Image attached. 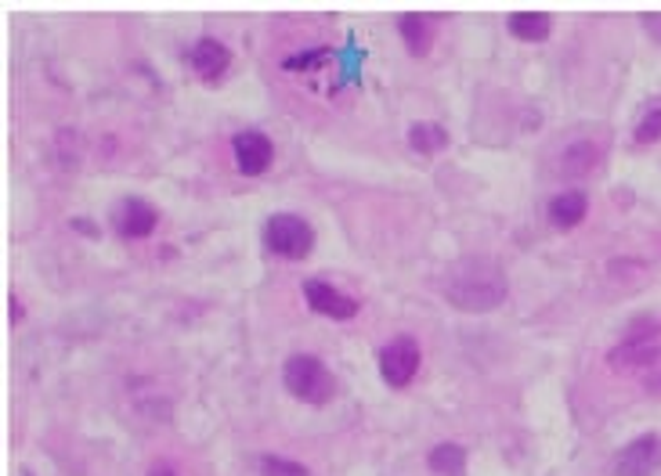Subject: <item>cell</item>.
<instances>
[{
  "label": "cell",
  "mask_w": 661,
  "mask_h": 476,
  "mask_svg": "<svg viewBox=\"0 0 661 476\" xmlns=\"http://www.w3.org/2000/svg\"><path fill=\"white\" fill-rule=\"evenodd\" d=\"M441 293L459 311H492L507 300V274H502L492 260L467 256L444 271Z\"/></svg>",
  "instance_id": "1"
},
{
  "label": "cell",
  "mask_w": 661,
  "mask_h": 476,
  "mask_svg": "<svg viewBox=\"0 0 661 476\" xmlns=\"http://www.w3.org/2000/svg\"><path fill=\"white\" fill-rule=\"evenodd\" d=\"M282 383L293 397L308 404H326L333 397V375L314 354H293L282 365Z\"/></svg>",
  "instance_id": "2"
},
{
  "label": "cell",
  "mask_w": 661,
  "mask_h": 476,
  "mask_svg": "<svg viewBox=\"0 0 661 476\" xmlns=\"http://www.w3.org/2000/svg\"><path fill=\"white\" fill-rule=\"evenodd\" d=\"M264 245H268V250L276 253V256L300 260V256L311 253L314 231H311V224L304 221V216H297V213H276V216H268V224H264Z\"/></svg>",
  "instance_id": "3"
},
{
  "label": "cell",
  "mask_w": 661,
  "mask_h": 476,
  "mask_svg": "<svg viewBox=\"0 0 661 476\" xmlns=\"http://www.w3.org/2000/svg\"><path fill=\"white\" fill-rule=\"evenodd\" d=\"M654 332H658V325H640L637 332H629V336L608 354V365L647 375L661 361V343L654 340Z\"/></svg>",
  "instance_id": "4"
},
{
  "label": "cell",
  "mask_w": 661,
  "mask_h": 476,
  "mask_svg": "<svg viewBox=\"0 0 661 476\" xmlns=\"http://www.w3.org/2000/svg\"><path fill=\"white\" fill-rule=\"evenodd\" d=\"M420 343L412 336H394L391 343L380 351V375L387 386H409L415 379V372H420Z\"/></svg>",
  "instance_id": "5"
},
{
  "label": "cell",
  "mask_w": 661,
  "mask_h": 476,
  "mask_svg": "<svg viewBox=\"0 0 661 476\" xmlns=\"http://www.w3.org/2000/svg\"><path fill=\"white\" fill-rule=\"evenodd\" d=\"M661 469V437L658 433H643V437L629 440L622 452L614 455L618 476H654Z\"/></svg>",
  "instance_id": "6"
},
{
  "label": "cell",
  "mask_w": 661,
  "mask_h": 476,
  "mask_svg": "<svg viewBox=\"0 0 661 476\" xmlns=\"http://www.w3.org/2000/svg\"><path fill=\"white\" fill-rule=\"evenodd\" d=\"M156 221H160L156 206H152V202H146V199H138V195L120 199L117 210H112V227H117L123 239H146V235H152Z\"/></svg>",
  "instance_id": "7"
},
{
  "label": "cell",
  "mask_w": 661,
  "mask_h": 476,
  "mask_svg": "<svg viewBox=\"0 0 661 476\" xmlns=\"http://www.w3.org/2000/svg\"><path fill=\"white\" fill-rule=\"evenodd\" d=\"M304 300L314 314H326V317H337V322H348V317L358 314V300L340 293L337 285H329L322 278H308L304 282Z\"/></svg>",
  "instance_id": "8"
},
{
  "label": "cell",
  "mask_w": 661,
  "mask_h": 476,
  "mask_svg": "<svg viewBox=\"0 0 661 476\" xmlns=\"http://www.w3.org/2000/svg\"><path fill=\"white\" fill-rule=\"evenodd\" d=\"M232 152L247 178H257V173H264L271 166V138L261 134V130H239L232 138Z\"/></svg>",
  "instance_id": "9"
},
{
  "label": "cell",
  "mask_w": 661,
  "mask_h": 476,
  "mask_svg": "<svg viewBox=\"0 0 661 476\" xmlns=\"http://www.w3.org/2000/svg\"><path fill=\"white\" fill-rule=\"evenodd\" d=\"M189 62H192V69H196L207 83H218V80L224 77V72H228V65H232V51H228L221 40L203 37V40L192 43Z\"/></svg>",
  "instance_id": "10"
},
{
  "label": "cell",
  "mask_w": 661,
  "mask_h": 476,
  "mask_svg": "<svg viewBox=\"0 0 661 476\" xmlns=\"http://www.w3.org/2000/svg\"><path fill=\"white\" fill-rule=\"evenodd\" d=\"M398 29H401V40H405V48L412 54H427L434 48V37H438V26H434V14H423V11H405L398 19Z\"/></svg>",
  "instance_id": "11"
},
{
  "label": "cell",
  "mask_w": 661,
  "mask_h": 476,
  "mask_svg": "<svg viewBox=\"0 0 661 476\" xmlns=\"http://www.w3.org/2000/svg\"><path fill=\"white\" fill-rule=\"evenodd\" d=\"M589 213V199L585 192H560L550 199V221L557 227H574L582 224V216Z\"/></svg>",
  "instance_id": "12"
},
{
  "label": "cell",
  "mask_w": 661,
  "mask_h": 476,
  "mask_svg": "<svg viewBox=\"0 0 661 476\" xmlns=\"http://www.w3.org/2000/svg\"><path fill=\"white\" fill-rule=\"evenodd\" d=\"M507 26H510V33L517 37V40H545L550 37V29H553V19L545 11H513L510 19H507Z\"/></svg>",
  "instance_id": "13"
},
{
  "label": "cell",
  "mask_w": 661,
  "mask_h": 476,
  "mask_svg": "<svg viewBox=\"0 0 661 476\" xmlns=\"http://www.w3.org/2000/svg\"><path fill=\"white\" fill-rule=\"evenodd\" d=\"M427 462H430V469L441 473V476H463L467 473V452L459 444H438Z\"/></svg>",
  "instance_id": "14"
},
{
  "label": "cell",
  "mask_w": 661,
  "mask_h": 476,
  "mask_svg": "<svg viewBox=\"0 0 661 476\" xmlns=\"http://www.w3.org/2000/svg\"><path fill=\"white\" fill-rule=\"evenodd\" d=\"M409 144L415 152H441L444 144H449V130H444L441 123H412L409 130Z\"/></svg>",
  "instance_id": "15"
},
{
  "label": "cell",
  "mask_w": 661,
  "mask_h": 476,
  "mask_svg": "<svg viewBox=\"0 0 661 476\" xmlns=\"http://www.w3.org/2000/svg\"><path fill=\"white\" fill-rule=\"evenodd\" d=\"M261 476H311L308 466H300L293 458H282V455H264L261 458Z\"/></svg>",
  "instance_id": "16"
},
{
  "label": "cell",
  "mask_w": 661,
  "mask_h": 476,
  "mask_svg": "<svg viewBox=\"0 0 661 476\" xmlns=\"http://www.w3.org/2000/svg\"><path fill=\"white\" fill-rule=\"evenodd\" d=\"M637 141H640V144L661 141V109H651V112H647L643 120L637 123Z\"/></svg>",
  "instance_id": "17"
},
{
  "label": "cell",
  "mask_w": 661,
  "mask_h": 476,
  "mask_svg": "<svg viewBox=\"0 0 661 476\" xmlns=\"http://www.w3.org/2000/svg\"><path fill=\"white\" fill-rule=\"evenodd\" d=\"M326 54H329V51H308L304 58H290V62H286V69H308V65H319V62H326Z\"/></svg>",
  "instance_id": "18"
},
{
  "label": "cell",
  "mask_w": 661,
  "mask_h": 476,
  "mask_svg": "<svg viewBox=\"0 0 661 476\" xmlns=\"http://www.w3.org/2000/svg\"><path fill=\"white\" fill-rule=\"evenodd\" d=\"M643 26L651 29V33H658V40H661V14H643Z\"/></svg>",
  "instance_id": "19"
},
{
  "label": "cell",
  "mask_w": 661,
  "mask_h": 476,
  "mask_svg": "<svg viewBox=\"0 0 661 476\" xmlns=\"http://www.w3.org/2000/svg\"><path fill=\"white\" fill-rule=\"evenodd\" d=\"M149 476H178V473L170 469V466H163V462H160V466H152V469H149Z\"/></svg>",
  "instance_id": "20"
}]
</instances>
